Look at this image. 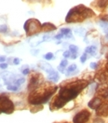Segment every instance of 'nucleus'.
I'll return each mask as SVG.
<instances>
[{"label":"nucleus","instance_id":"7","mask_svg":"<svg viewBox=\"0 0 108 123\" xmlns=\"http://www.w3.org/2000/svg\"><path fill=\"white\" fill-rule=\"evenodd\" d=\"M1 78L4 80L5 85L12 84L14 82V80L17 78L16 75H14L11 72H3V73H1Z\"/></svg>","mask_w":108,"mask_h":123},{"label":"nucleus","instance_id":"34","mask_svg":"<svg viewBox=\"0 0 108 123\" xmlns=\"http://www.w3.org/2000/svg\"><path fill=\"white\" fill-rule=\"evenodd\" d=\"M8 64L7 62H0V69H2V70H6L7 68H8Z\"/></svg>","mask_w":108,"mask_h":123},{"label":"nucleus","instance_id":"38","mask_svg":"<svg viewBox=\"0 0 108 123\" xmlns=\"http://www.w3.org/2000/svg\"><path fill=\"white\" fill-rule=\"evenodd\" d=\"M7 59H6V57L5 56H0V62H5Z\"/></svg>","mask_w":108,"mask_h":123},{"label":"nucleus","instance_id":"37","mask_svg":"<svg viewBox=\"0 0 108 123\" xmlns=\"http://www.w3.org/2000/svg\"><path fill=\"white\" fill-rule=\"evenodd\" d=\"M77 56H78V52L77 53H71L70 58H71V59H73V60H75V59L77 58Z\"/></svg>","mask_w":108,"mask_h":123},{"label":"nucleus","instance_id":"33","mask_svg":"<svg viewBox=\"0 0 108 123\" xmlns=\"http://www.w3.org/2000/svg\"><path fill=\"white\" fill-rule=\"evenodd\" d=\"M60 65H61V66H63V67H66L67 65H68V61H67V59H63V60H62L61 62H60Z\"/></svg>","mask_w":108,"mask_h":123},{"label":"nucleus","instance_id":"24","mask_svg":"<svg viewBox=\"0 0 108 123\" xmlns=\"http://www.w3.org/2000/svg\"><path fill=\"white\" fill-rule=\"evenodd\" d=\"M43 57H44V59H45L46 61H50V60L54 59V54L52 52H48V53H46Z\"/></svg>","mask_w":108,"mask_h":123},{"label":"nucleus","instance_id":"11","mask_svg":"<svg viewBox=\"0 0 108 123\" xmlns=\"http://www.w3.org/2000/svg\"><path fill=\"white\" fill-rule=\"evenodd\" d=\"M57 29V27L55 26L53 23L51 22H44L41 24V31L45 32V33H50L53 32Z\"/></svg>","mask_w":108,"mask_h":123},{"label":"nucleus","instance_id":"35","mask_svg":"<svg viewBox=\"0 0 108 123\" xmlns=\"http://www.w3.org/2000/svg\"><path fill=\"white\" fill-rule=\"evenodd\" d=\"M57 68H58V71L60 72V73H63V74H64V73H65V67H63V66L59 65Z\"/></svg>","mask_w":108,"mask_h":123},{"label":"nucleus","instance_id":"29","mask_svg":"<svg viewBox=\"0 0 108 123\" xmlns=\"http://www.w3.org/2000/svg\"><path fill=\"white\" fill-rule=\"evenodd\" d=\"M21 63V59L20 58H13L12 59V64H14V65H18V64H20Z\"/></svg>","mask_w":108,"mask_h":123},{"label":"nucleus","instance_id":"27","mask_svg":"<svg viewBox=\"0 0 108 123\" xmlns=\"http://www.w3.org/2000/svg\"><path fill=\"white\" fill-rule=\"evenodd\" d=\"M51 38H52V37H51L50 35H45L43 36V39L40 41V43H41V42H45V41H50Z\"/></svg>","mask_w":108,"mask_h":123},{"label":"nucleus","instance_id":"40","mask_svg":"<svg viewBox=\"0 0 108 123\" xmlns=\"http://www.w3.org/2000/svg\"><path fill=\"white\" fill-rule=\"evenodd\" d=\"M106 99H108V96H107V97H106Z\"/></svg>","mask_w":108,"mask_h":123},{"label":"nucleus","instance_id":"23","mask_svg":"<svg viewBox=\"0 0 108 123\" xmlns=\"http://www.w3.org/2000/svg\"><path fill=\"white\" fill-rule=\"evenodd\" d=\"M92 123H105L104 119L102 117H99V116H96L93 120H92Z\"/></svg>","mask_w":108,"mask_h":123},{"label":"nucleus","instance_id":"25","mask_svg":"<svg viewBox=\"0 0 108 123\" xmlns=\"http://www.w3.org/2000/svg\"><path fill=\"white\" fill-rule=\"evenodd\" d=\"M60 33H61V34H63V36H65V35H68V34L72 33V31H71V29H70V28H62V29L60 30Z\"/></svg>","mask_w":108,"mask_h":123},{"label":"nucleus","instance_id":"22","mask_svg":"<svg viewBox=\"0 0 108 123\" xmlns=\"http://www.w3.org/2000/svg\"><path fill=\"white\" fill-rule=\"evenodd\" d=\"M7 89L10 90V91H17L19 89V87H17L14 84H8V85H7Z\"/></svg>","mask_w":108,"mask_h":123},{"label":"nucleus","instance_id":"2","mask_svg":"<svg viewBox=\"0 0 108 123\" xmlns=\"http://www.w3.org/2000/svg\"><path fill=\"white\" fill-rule=\"evenodd\" d=\"M95 14L92 9L85 7L84 5H78L75 8L71 9L65 17V22L67 23H74L81 22L83 20L93 17Z\"/></svg>","mask_w":108,"mask_h":123},{"label":"nucleus","instance_id":"39","mask_svg":"<svg viewBox=\"0 0 108 123\" xmlns=\"http://www.w3.org/2000/svg\"><path fill=\"white\" fill-rule=\"evenodd\" d=\"M103 31H104V33H105V34H108V26L106 27V28H104V29H103Z\"/></svg>","mask_w":108,"mask_h":123},{"label":"nucleus","instance_id":"4","mask_svg":"<svg viewBox=\"0 0 108 123\" xmlns=\"http://www.w3.org/2000/svg\"><path fill=\"white\" fill-rule=\"evenodd\" d=\"M15 109L13 102L8 96L1 95L0 96V112L4 114H11Z\"/></svg>","mask_w":108,"mask_h":123},{"label":"nucleus","instance_id":"15","mask_svg":"<svg viewBox=\"0 0 108 123\" xmlns=\"http://www.w3.org/2000/svg\"><path fill=\"white\" fill-rule=\"evenodd\" d=\"M85 53H90L91 56L93 57H96L97 56V47L92 45V46H88L86 49H85Z\"/></svg>","mask_w":108,"mask_h":123},{"label":"nucleus","instance_id":"3","mask_svg":"<svg viewBox=\"0 0 108 123\" xmlns=\"http://www.w3.org/2000/svg\"><path fill=\"white\" fill-rule=\"evenodd\" d=\"M23 29L27 36L34 35L41 31V23L37 19L31 18V19H28L24 22Z\"/></svg>","mask_w":108,"mask_h":123},{"label":"nucleus","instance_id":"6","mask_svg":"<svg viewBox=\"0 0 108 123\" xmlns=\"http://www.w3.org/2000/svg\"><path fill=\"white\" fill-rule=\"evenodd\" d=\"M41 75H33L31 77V78L29 80V84H28V90L29 91H33L34 89L40 87L41 85V80H40V77Z\"/></svg>","mask_w":108,"mask_h":123},{"label":"nucleus","instance_id":"5","mask_svg":"<svg viewBox=\"0 0 108 123\" xmlns=\"http://www.w3.org/2000/svg\"><path fill=\"white\" fill-rule=\"evenodd\" d=\"M91 112L88 109H83L74 116L73 123H88L91 119Z\"/></svg>","mask_w":108,"mask_h":123},{"label":"nucleus","instance_id":"32","mask_svg":"<svg viewBox=\"0 0 108 123\" xmlns=\"http://www.w3.org/2000/svg\"><path fill=\"white\" fill-rule=\"evenodd\" d=\"M63 37H64V36H63V34L59 33V34H57V35L54 36V39H55V40H58V41H60V40H62Z\"/></svg>","mask_w":108,"mask_h":123},{"label":"nucleus","instance_id":"19","mask_svg":"<svg viewBox=\"0 0 108 123\" xmlns=\"http://www.w3.org/2000/svg\"><path fill=\"white\" fill-rule=\"evenodd\" d=\"M20 70H21V72L23 73V76H27V75L30 74V68H29L28 65H23V66L21 67Z\"/></svg>","mask_w":108,"mask_h":123},{"label":"nucleus","instance_id":"36","mask_svg":"<svg viewBox=\"0 0 108 123\" xmlns=\"http://www.w3.org/2000/svg\"><path fill=\"white\" fill-rule=\"evenodd\" d=\"M38 52H39L38 50H31V54H32L33 56H37V55H38Z\"/></svg>","mask_w":108,"mask_h":123},{"label":"nucleus","instance_id":"30","mask_svg":"<svg viewBox=\"0 0 108 123\" xmlns=\"http://www.w3.org/2000/svg\"><path fill=\"white\" fill-rule=\"evenodd\" d=\"M63 58L64 59H68V58H70V56H71V52H70V50H65L64 52L63 53Z\"/></svg>","mask_w":108,"mask_h":123},{"label":"nucleus","instance_id":"26","mask_svg":"<svg viewBox=\"0 0 108 123\" xmlns=\"http://www.w3.org/2000/svg\"><path fill=\"white\" fill-rule=\"evenodd\" d=\"M99 25H100L102 28H106L108 26V21H102V20H100L99 22Z\"/></svg>","mask_w":108,"mask_h":123},{"label":"nucleus","instance_id":"17","mask_svg":"<svg viewBox=\"0 0 108 123\" xmlns=\"http://www.w3.org/2000/svg\"><path fill=\"white\" fill-rule=\"evenodd\" d=\"M108 6V0H98L97 7L102 9H104Z\"/></svg>","mask_w":108,"mask_h":123},{"label":"nucleus","instance_id":"14","mask_svg":"<svg viewBox=\"0 0 108 123\" xmlns=\"http://www.w3.org/2000/svg\"><path fill=\"white\" fill-rule=\"evenodd\" d=\"M38 66L41 68L42 70H44L45 72H47V73H50L51 70H53L52 66L50 65V63H48L47 62H44V61L40 62L38 63Z\"/></svg>","mask_w":108,"mask_h":123},{"label":"nucleus","instance_id":"13","mask_svg":"<svg viewBox=\"0 0 108 123\" xmlns=\"http://www.w3.org/2000/svg\"><path fill=\"white\" fill-rule=\"evenodd\" d=\"M48 79L51 81V82H58L59 79H60V76H59V73L57 71H55L54 69L51 70L50 73H48Z\"/></svg>","mask_w":108,"mask_h":123},{"label":"nucleus","instance_id":"20","mask_svg":"<svg viewBox=\"0 0 108 123\" xmlns=\"http://www.w3.org/2000/svg\"><path fill=\"white\" fill-rule=\"evenodd\" d=\"M68 48H69V50H70L71 53L78 52V48H77V46H75V45H68Z\"/></svg>","mask_w":108,"mask_h":123},{"label":"nucleus","instance_id":"31","mask_svg":"<svg viewBox=\"0 0 108 123\" xmlns=\"http://www.w3.org/2000/svg\"><path fill=\"white\" fill-rule=\"evenodd\" d=\"M86 61H87V53L84 52L80 57V62H81V63H85Z\"/></svg>","mask_w":108,"mask_h":123},{"label":"nucleus","instance_id":"12","mask_svg":"<svg viewBox=\"0 0 108 123\" xmlns=\"http://www.w3.org/2000/svg\"><path fill=\"white\" fill-rule=\"evenodd\" d=\"M78 73V69H77V66H76V64L75 63H73V64H70L69 66H68V68H67L66 70H65V76L66 77H71V76H75Z\"/></svg>","mask_w":108,"mask_h":123},{"label":"nucleus","instance_id":"16","mask_svg":"<svg viewBox=\"0 0 108 123\" xmlns=\"http://www.w3.org/2000/svg\"><path fill=\"white\" fill-rule=\"evenodd\" d=\"M75 34L78 36H85L87 32H86V29L84 27H77L75 29Z\"/></svg>","mask_w":108,"mask_h":123},{"label":"nucleus","instance_id":"18","mask_svg":"<svg viewBox=\"0 0 108 123\" xmlns=\"http://www.w3.org/2000/svg\"><path fill=\"white\" fill-rule=\"evenodd\" d=\"M25 82V78H16L15 80H14V82L12 83V84H14V85H16L17 87H21L23 83Z\"/></svg>","mask_w":108,"mask_h":123},{"label":"nucleus","instance_id":"9","mask_svg":"<svg viewBox=\"0 0 108 123\" xmlns=\"http://www.w3.org/2000/svg\"><path fill=\"white\" fill-rule=\"evenodd\" d=\"M102 103H103V98H102L101 96H96V97H94V98H92L91 100L88 103V106H89L91 109L96 110Z\"/></svg>","mask_w":108,"mask_h":123},{"label":"nucleus","instance_id":"8","mask_svg":"<svg viewBox=\"0 0 108 123\" xmlns=\"http://www.w3.org/2000/svg\"><path fill=\"white\" fill-rule=\"evenodd\" d=\"M67 104V102L64 100V99H63V98H61V97L59 96H56L54 98V100H53V102H52V104H51V110L52 109H60V108H63V106H65Z\"/></svg>","mask_w":108,"mask_h":123},{"label":"nucleus","instance_id":"28","mask_svg":"<svg viewBox=\"0 0 108 123\" xmlns=\"http://www.w3.org/2000/svg\"><path fill=\"white\" fill-rule=\"evenodd\" d=\"M98 62H91V64H90V67L91 68V69H93V70H96L97 68H98Z\"/></svg>","mask_w":108,"mask_h":123},{"label":"nucleus","instance_id":"10","mask_svg":"<svg viewBox=\"0 0 108 123\" xmlns=\"http://www.w3.org/2000/svg\"><path fill=\"white\" fill-rule=\"evenodd\" d=\"M96 116H99V117H108V103H102L96 109Z\"/></svg>","mask_w":108,"mask_h":123},{"label":"nucleus","instance_id":"21","mask_svg":"<svg viewBox=\"0 0 108 123\" xmlns=\"http://www.w3.org/2000/svg\"><path fill=\"white\" fill-rule=\"evenodd\" d=\"M8 26L7 24H0V33L1 34H6V33H8Z\"/></svg>","mask_w":108,"mask_h":123},{"label":"nucleus","instance_id":"1","mask_svg":"<svg viewBox=\"0 0 108 123\" xmlns=\"http://www.w3.org/2000/svg\"><path fill=\"white\" fill-rule=\"evenodd\" d=\"M57 89H58L57 86H50L41 89L37 88L36 89L31 91V93L28 96V102L30 105L33 106H40L43 104H46L55 93Z\"/></svg>","mask_w":108,"mask_h":123}]
</instances>
